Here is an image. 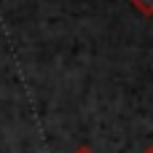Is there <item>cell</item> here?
<instances>
[{
  "label": "cell",
  "instance_id": "cell-1",
  "mask_svg": "<svg viewBox=\"0 0 153 153\" xmlns=\"http://www.w3.org/2000/svg\"><path fill=\"white\" fill-rule=\"evenodd\" d=\"M140 16H153V0H129Z\"/></svg>",
  "mask_w": 153,
  "mask_h": 153
},
{
  "label": "cell",
  "instance_id": "cell-2",
  "mask_svg": "<svg viewBox=\"0 0 153 153\" xmlns=\"http://www.w3.org/2000/svg\"><path fill=\"white\" fill-rule=\"evenodd\" d=\"M73 153H94V151H91L89 145H81V148H75V151H73Z\"/></svg>",
  "mask_w": 153,
  "mask_h": 153
},
{
  "label": "cell",
  "instance_id": "cell-3",
  "mask_svg": "<svg viewBox=\"0 0 153 153\" xmlns=\"http://www.w3.org/2000/svg\"><path fill=\"white\" fill-rule=\"evenodd\" d=\"M143 153H153V143H151V145H148V148H145Z\"/></svg>",
  "mask_w": 153,
  "mask_h": 153
}]
</instances>
